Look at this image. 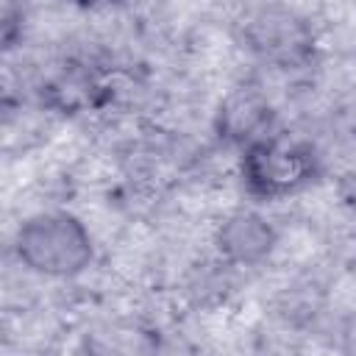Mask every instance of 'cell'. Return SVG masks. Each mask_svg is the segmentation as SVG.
Returning a JSON list of instances; mask_svg holds the SVG:
<instances>
[{
  "mask_svg": "<svg viewBox=\"0 0 356 356\" xmlns=\"http://www.w3.org/2000/svg\"><path fill=\"white\" fill-rule=\"evenodd\" d=\"M19 261L47 278L78 275L92 261V236L86 225L67 211H42L17 228Z\"/></svg>",
  "mask_w": 356,
  "mask_h": 356,
  "instance_id": "obj_1",
  "label": "cell"
},
{
  "mask_svg": "<svg viewBox=\"0 0 356 356\" xmlns=\"http://www.w3.org/2000/svg\"><path fill=\"white\" fill-rule=\"evenodd\" d=\"M317 170L312 147L281 139L259 136L248 142L242 156V181L256 197H286L306 186Z\"/></svg>",
  "mask_w": 356,
  "mask_h": 356,
  "instance_id": "obj_2",
  "label": "cell"
},
{
  "mask_svg": "<svg viewBox=\"0 0 356 356\" xmlns=\"http://www.w3.org/2000/svg\"><path fill=\"white\" fill-rule=\"evenodd\" d=\"M250 42L259 53L275 61H295L309 50V31L289 11H261L253 19Z\"/></svg>",
  "mask_w": 356,
  "mask_h": 356,
  "instance_id": "obj_3",
  "label": "cell"
},
{
  "mask_svg": "<svg viewBox=\"0 0 356 356\" xmlns=\"http://www.w3.org/2000/svg\"><path fill=\"white\" fill-rule=\"evenodd\" d=\"M220 250L228 261L234 264H256L261 261L273 245H275V231L270 225V220L250 214V211H239L234 217H228L217 234Z\"/></svg>",
  "mask_w": 356,
  "mask_h": 356,
  "instance_id": "obj_4",
  "label": "cell"
}]
</instances>
